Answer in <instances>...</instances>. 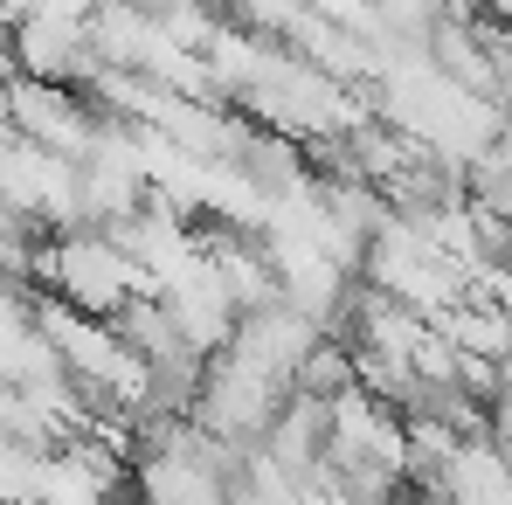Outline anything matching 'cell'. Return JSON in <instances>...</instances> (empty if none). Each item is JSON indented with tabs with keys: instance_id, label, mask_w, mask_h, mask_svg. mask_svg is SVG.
<instances>
[{
	"instance_id": "obj_1",
	"label": "cell",
	"mask_w": 512,
	"mask_h": 505,
	"mask_svg": "<svg viewBox=\"0 0 512 505\" xmlns=\"http://www.w3.org/2000/svg\"><path fill=\"white\" fill-rule=\"evenodd\" d=\"M28 277L42 284V298H63V305L97 312V319H118L132 298H153L146 270L125 256V243H118L111 229H90V222H77V229H49V236L35 243Z\"/></svg>"
},
{
	"instance_id": "obj_2",
	"label": "cell",
	"mask_w": 512,
	"mask_h": 505,
	"mask_svg": "<svg viewBox=\"0 0 512 505\" xmlns=\"http://www.w3.org/2000/svg\"><path fill=\"white\" fill-rule=\"evenodd\" d=\"M492 153H499V160H506V167H512V104H506V111H499V139H492Z\"/></svg>"
}]
</instances>
